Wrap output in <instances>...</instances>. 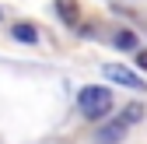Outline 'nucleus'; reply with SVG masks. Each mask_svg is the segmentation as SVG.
Listing matches in <instances>:
<instances>
[{"mask_svg": "<svg viewBox=\"0 0 147 144\" xmlns=\"http://www.w3.org/2000/svg\"><path fill=\"white\" fill-rule=\"evenodd\" d=\"M77 109L88 120H105L109 109H112V92H109V88H98V84H88L77 95Z\"/></svg>", "mask_w": 147, "mask_h": 144, "instance_id": "f257e3e1", "label": "nucleus"}, {"mask_svg": "<svg viewBox=\"0 0 147 144\" xmlns=\"http://www.w3.org/2000/svg\"><path fill=\"white\" fill-rule=\"evenodd\" d=\"M105 77L116 81V84H123V88H133V92H144V88H147L140 74H133V70H126L119 63H105Z\"/></svg>", "mask_w": 147, "mask_h": 144, "instance_id": "f03ea898", "label": "nucleus"}, {"mask_svg": "<svg viewBox=\"0 0 147 144\" xmlns=\"http://www.w3.org/2000/svg\"><path fill=\"white\" fill-rule=\"evenodd\" d=\"M126 130H130V127H126L123 120H116V123H105V127L98 130V144H119V141L126 137Z\"/></svg>", "mask_w": 147, "mask_h": 144, "instance_id": "7ed1b4c3", "label": "nucleus"}, {"mask_svg": "<svg viewBox=\"0 0 147 144\" xmlns=\"http://www.w3.org/2000/svg\"><path fill=\"white\" fill-rule=\"evenodd\" d=\"M14 39L18 42H25V46H35V42H39V32H35V25H28V21H21V25H14Z\"/></svg>", "mask_w": 147, "mask_h": 144, "instance_id": "20e7f679", "label": "nucleus"}, {"mask_svg": "<svg viewBox=\"0 0 147 144\" xmlns=\"http://www.w3.org/2000/svg\"><path fill=\"white\" fill-rule=\"evenodd\" d=\"M56 11H60V18H63L67 25H77L81 21V11H77L74 0H56Z\"/></svg>", "mask_w": 147, "mask_h": 144, "instance_id": "39448f33", "label": "nucleus"}, {"mask_svg": "<svg viewBox=\"0 0 147 144\" xmlns=\"http://www.w3.org/2000/svg\"><path fill=\"white\" fill-rule=\"evenodd\" d=\"M119 120L126 123V127H133V123H140V120H144V105H140V102H130V105H126V109L119 113Z\"/></svg>", "mask_w": 147, "mask_h": 144, "instance_id": "423d86ee", "label": "nucleus"}, {"mask_svg": "<svg viewBox=\"0 0 147 144\" xmlns=\"http://www.w3.org/2000/svg\"><path fill=\"white\" fill-rule=\"evenodd\" d=\"M116 46L119 49H137V35L133 32H116Z\"/></svg>", "mask_w": 147, "mask_h": 144, "instance_id": "0eeeda50", "label": "nucleus"}, {"mask_svg": "<svg viewBox=\"0 0 147 144\" xmlns=\"http://www.w3.org/2000/svg\"><path fill=\"white\" fill-rule=\"evenodd\" d=\"M137 63H140V70H147V49H140V53H137Z\"/></svg>", "mask_w": 147, "mask_h": 144, "instance_id": "6e6552de", "label": "nucleus"}]
</instances>
